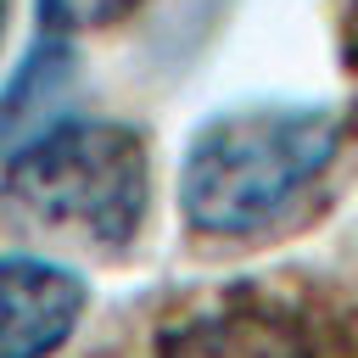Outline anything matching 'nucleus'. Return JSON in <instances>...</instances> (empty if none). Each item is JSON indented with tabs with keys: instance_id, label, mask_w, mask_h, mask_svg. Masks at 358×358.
I'll list each match as a JSON object with an SVG mask.
<instances>
[{
	"instance_id": "5",
	"label": "nucleus",
	"mask_w": 358,
	"mask_h": 358,
	"mask_svg": "<svg viewBox=\"0 0 358 358\" xmlns=\"http://www.w3.org/2000/svg\"><path fill=\"white\" fill-rule=\"evenodd\" d=\"M73 39H78V28L50 0H34V39H28L11 84L0 90V157L17 151L45 123H56V106L67 101L73 62H78L73 56Z\"/></svg>"
},
{
	"instance_id": "3",
	"label": "nucleus",
	"mask_w": 358,
	"mask_h": 358,
	"mask_svg": "<svg viewBox=\"0 0 358 358\" xmlns=\"http://www.w3.org/2000/svg\"><path fill=\"white\" fill-rule=\"evenodd\" d=\"M151 358H319V341L291 302L235 291L173 319L157 336Z\"/></svg>"
},
{
	"instance_id": "7",
	"label": "nucleus",
	"mask_w": 358,
	"mask_h": 358,
	"mask_svg": "<svg viewBox=\"0 0 358 358\" xmlns=\"http://www.w3.org/2000/svg\"><path fill=\"white\" fill-rule=\"evenodd\" d=\"M341 62L347 73H358V0L347 6V22H341Z\"/></svg>"
},
{
	"instance_id": "8",
	"label": "nucleus",
	"mask_w": 358,
	"mask_h": 358,
	"mask_svg": "<svg viewBox=\"0 0 358 358\" xmlns=\"http://www.w3.org/2000/svg\"><path fill=\"white\" fill-rule=\"evenodd\" d=\"M6 28H11V0H0V45H6Z\"/></svg>"
},
{
	"instance_id": "1",
	"label": "nucleus",
	"mask_w": 358,
	"mask_h": 358,
	"mask_svg": "<svg viewBox=\"0 0 358 358\" xmlns=\"http://www.w3.org/2000/svg\"><path fill=\"white\" fill-rule=\"evenodd\" d=\"M347 145V112L324 101H246L213 112L179 157V213L201 241L274 235Z\"/></svg>"
},
{
	"instance_id": "2",
	"label": "nucleus",
	"mask_w": 358,
	"mask_h": 358,
	"mask_svg": "<svg viewBox=\"0 0 358 358\" xmlns=\"http://www.w3.org/2000/svg\"><path fill=\"white\" fill-rule=\"evenodd\" d=\"M151 207V145L117 117H56L6 151L0 213L34 235L123 257Z\"/></svg>"
},
{
	"instance_id": "4",
	"label": "nucleus",
	"mask_w": 358,
	"mask_h": 358,
	"mask_svg": "<svg viewBox=\"0 0 358 358\" xmlns=\"http://www.w3.org/2000/svg\"><path fill=\"white\" fill-rule=\"evenodd\" d=\"M90 308V280L39 252L0 257V358H56Z\"/></svg>"
},
{
	"instance_id": "6",
	"label": "nucleus",
	"mask_w": 358,
	"mask_h": 358,
	"mask_svg": "<svg viewBox=\"0 0 358 358\" xmlns=\"http://www.w3.org/2000/svg\"><path fill=\"white\" fill-rule=\"evenodd\" d=\"M50 6L84 34V28H112V22H123L140 0H50Z\"/></svg>"
}]
</instances>
